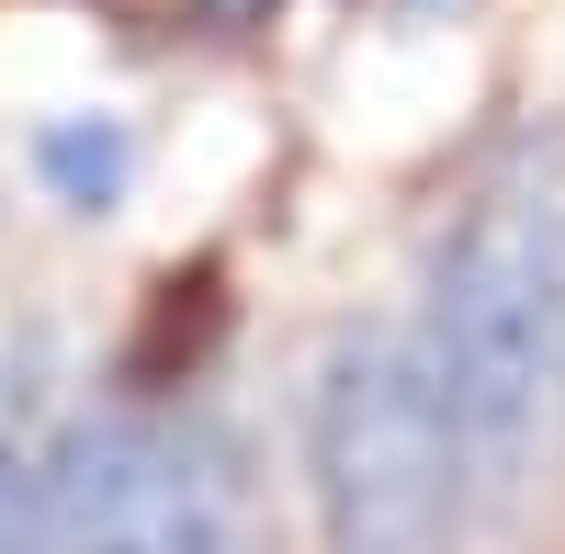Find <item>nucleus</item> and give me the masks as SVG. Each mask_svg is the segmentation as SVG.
I'll return each mask as SVG.
<instances>
[{
	"label": "nucleus",
	"instance_id": "4",
	"mask_svg": "<svg viewBox=\"0 0 565 554\" xmlns=\"http://www.w3.org/2000/svg\"><path fill=\"white\" fill-rule=\"evenodd\" d=\"M34 170H45V193L79 204V215H114L125 204V181H136V136L114 114H68V125H45L34 136Z\"/></svg>",
	"mask_w": 565,
	"mask_h": 554
},
{
	"label": "nucleus",
	"instance_id": "5",
	"mask_svg": "<svg viewBox=\"0 0 565 554\" xmlns=\"http://www.w3.org/2000/svg\"><path fill=\"white\" fill-rule=\"evenodd\" d=\"M0 554H68L57 543V487H45V441L0 419Z\"/></svg>",
	"mask_w": 565,
	"mask_h": 554
},
{
	"label": "nucleus",
	"instance_id": "2",
	"mask_svg": "<svg viewBox=\"0 0 565 554\" xmlns=\"http://www.w3.org/2000/svg\"><path fill=\"white\" fill-rule=\"evenodd\" d=\"M306 487L328 554H452L463 465L407 329H328L306 385Z\"/></svg>",
	"mask_w": 565,
	"mask_h": 554
},
{
	"label": "nucleus",
	"instance_id": "3",
	"mask_svg": "<svg viewBox=\"0 0 565 554\" xmlns=\"http://www.w3.org/2000/svg\"><path fill=\"white\" fill-rule=\"evenodd\" d=\"M68 554H238V452L204 419H79L45 441Z\"/></svg>",
	"mask_w": 565,
	"mask_h": 554
},
{
	"label": "nucleus",
	"instance_id": "1",
	"mask_svg": "<svg viewBox=\"0 0 565 554\" xmlns=\"http://www.w3.org/2000/svg\"><path fill=\"white\" fill-rule=\"evenodd\" d=\"M418 362L452 419L463 510L509 521L543 452V407L565 396V193L554 148L498 159L476 193L452 204L430 249V306H418Z\"/></svg>",
	"mask_w": 565,
	"mask_h": 554
}]
</instances>
